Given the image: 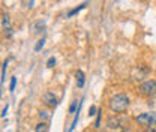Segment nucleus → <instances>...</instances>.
Here are the masks:
<instances>
[{"label": "nucleus", "mask_w": 156, "mask_h": 132, "mask_svg": "<svg viewBox=\"0 0 156 132\" xmlns=\"http://www.w3.org/2000/svg\"><path fill=\"white\" fill-rule=\"evenodd\" d=\"M42 102L47 108H54L57 105V98L53 92H45L44 96H42Z\"/></svg>", "instance_id": "obj_4"}, {"label": "nucleus", "mask_w": 156, "mask_h": 132, "mask_svg": "<svg viewBox=\"0 0 156 132\" xmlns=\"http://www.w3.org/2000/svg\"><path fill=\"white\" fill-rule=\"evenodd\" d=\"M3 33H5V36H6V38H12L14 30H12V27H8L6 30H3Z\"/></svg>", "instance_id": "obj_18"}, {"label": "nucleus", "mask_w": 156, "mask_h": 132, "mask_svg": "<svg viewBox=\"0 0 156 132\" xmlns=\"http://www.w3.org/2000/svg\"><path fill=\"white\" fill-rule=\"evenodd\" d=\"M78 107H80V102H78V101H72V104H71V107H69V114L77 113Z\"/></svg>", "instance_id": "obj_14"}, {"label": "nucleus", "mask_w": 156, "mask_h": 132, "mask_svg": "<svg viewBox=\"0 0 156 132\" xmlns=\"http://www.w3.org/2000/svg\"><path fill=\"white\" fill-rule=\"evenodd\" d=\"M8 65H9V60H5L3 62V66H2V84L5 83V77H6V69H8Z\"/></svg>", "instance_id": "obj_12"}, {"label": "nucleus", "mask_w": 156, "mask_h": 132, "mask_svg": "<svg viewBox=\"0 0 156 132\" xmlns=\"http://www.w3.org/2000/svg\"><path fill=\"white\" fill-rule=\"evenodd\" d=\"M8 108H9L8 105H6V107L3 108V113H2V117H6V114H8Z\"/></svg>", "instance_id": "obj_21"}, {"label": "nucleus", "mask_w": 156, "mask_h": 132, "mask_svg": "<svg viewBox=\"0 0 156 132\" xmlns=\"http://www.w3.org/2000/svg\"><path fill=\"white\" fill-rule=\"evenodd\" d=\"M136 132H143V131H136Z\"/></svg>", "instance_id": "obj_22"}, {"label": "nucleus", "mask_w": 156, "mask_h": 132, "mask_svg": "<svg viewBox=\"0 0 156 132\" xmlns=\"http://www.w3.org/2000/svg\"><path fill=\"white\" fill-rule=\"evenodd\" d=\"M50 131V125L48 122H39L35 126V132H48Z\"/></svg>", "instance_id": "obj_7"}, {"label": "nucleus", "mask_w": 156, "mask_h": 132, "mask_svg": "<svg viewBox=\"0 0 156 132\" xmlns=\"http://www.w3.org/2000/svg\"><path fill=\"white\" fill-rule=\"evenodd\" d=\"M86 6H87V2H84V3H81L80 6H77V8H74L72 11H69V12H68V18H71V17H74V15H77L78 12H80V11H83V9H84Z\"/></svg>", "instance_id": "obj_8"}, {"label": "nucleus", "mask_w": 156, "mask_h": 132, "mask_svg": "<svg viewBox=\"0 0 156 132\" xmlns=\"http://www.w3.org/2000/svg\"><path fill=\"white\" fill-rule=\"evenodd\" d=\"M98 110H99V108H98L96 105H92V107L89 108V117H93V116H96V114H98Z\"/></svg>", "instance_id": "obj_17"}, {"label": "nucleus", "mask_w": 156, "mask_h": 132, "mask_svg": "<svg viewBox=\"0 0 156 132\" xmlns=\"http://www.w3.org/2000/svg\"><path fill=\"white\" fill-rule=\"evenodd\" d=\"M107 128L110 129V131H119L120 128H122V122H120V119L117 117L116 114H113V116H110L108 119H107Z\"/></svg>", "instance_id": "obj_5"}, {"label": "nucleus", "mask_w": 156, "mask_h": 132, "mask_svg": "<svg viewBox=\"0 0 156 132\" xmlns=\"http://www.w3.org/2000/svg\"><path fill=\"white\" fill-rule=\"evenodd\" d=\"M101 120H102V108L98 110V114H96V120H95V128H101Z\"/></svg>", "instance_id": "obj_13"}, {"label": "nucleus", "mask_w": 156, "mask_h": 132, "mask_svg": "<svg viewBox=\"0 0 156 132\" xmlns=\"http://www.w3.org/2000/svg\"><path fill=\"white\" fill-rule=\"evenodd\" d=\"M44 45H45V39L42 38V39H39L38 42H36V45H35V51L38 53V51H41L42 48H44Z\"/></svg>", "instance_id": "obj_15"}, {"label": "nucleus", "mask_w": 156, "mask_h": 132, "mask_svg": "<svg viewBox=\"0 0 156 132\" xmlns=\"http://www.w3.org/2000/svg\"><path fill=\"white\" fill-rule=\"evenodd\" d=\"M32 29H33V33H41L45 29V23L44 21H38V23H35L32 26Z\"/></svg>", "instance_id": "obj_10"}, {"label": "nucleus", "mask_w": 156, "mask_h": 132, "mask_svg": "<svg viewBox=\"0 0 156 132\" xmlns=\"http://www.w3.org/2000/svg\"><path fill=\"white\" fill-rule=\"evenodd\" d=\"M56 63H57V62H56V59H54V57H50V59L47 60V68H50V69H51V68H54V66H56Z\"/></svg>", "instance_id": "obj_16"}, {"label": "nucleus", "mask_w": 156, "mask_h": 132, "mask_svg": "<svg viewBox=\"0 0 156 132\" xmlns=\"http://www.w3.org/2000/svg\"><path fill=\"white\" fill-rule=\"evenodd\" d=\"M9 26H11V18H9V15H8V14H2V29L6 30Z\"/></svg>", "instance_id": "obj_9"}, {"label": "nucleus", "mask_w": 156, "mask_h": 132, "mask_svg": "<svg viewBox=\"0 0 156 132\" xmlns=\"http://www.w3.org/2000/svg\"><path fill=\"white\" fill-rule=\"evenodd\" d=\"M143 132H156V125L155 126H149V128H146Z\"/></svg>", "instance_id": "obj_20"}, {"label": "nucleus", "mask_w": 156, "mask_h": 132, "mask_svg": "<svg viewBox=\"0 0 156 132\" xmlns=\"http://www.w3.org/2000/svg\"><path fill=\"white\" fill-rule=\"evenodd\" d=\"M15 86H17V78H15V77H12V78H11V86H9V90H11V92H14Z\"/></svg>", "instance_id": "obj_19"}, {"label": "nucleus", "mask_w": 156, "mask_h": 132, "mask_svg": "<svg viewBox=\"0 0 156 132\" xmlns=\"http://www.w3.org/2000/svg\"><path fill=\"white\" fill-rule=\"evenodd\" d=\"M75 78H77V86L81 89V87H84V84H86V75H84V72L81 71V69H78L77 72H75Z\"/></svg>", "instance_id": "obj_6"}, {"label": "nucleus", "mask_w": 156, "mask_h": 132, "mask_svg": "<svg viewBox=\"0 0 156 132\" xmlns=\"http://www.w3.org/2000/svg\"><path fill=\"white\" fill-rule=\"evenodd\" d=\"M50 120V111L48 110H41L39 111V122H48Z\"/></svg>", "instance_id": "obj_11"}, {"label": "nucleus", "mask_w": 156, "mask_h": 132, "mask_svg": "<svg viewBox=\"0 0 156 132\" xmlns=\"http://www.w3.org/2000/svg\"><path fill=\"white\" fill-rule=\"evenodd\" d=\"M135 123L141 128H149V126H155L156 125V113L152 111V113H141L135 116Z\"/></svg>", "instance_id": "obj_2"}, {"label": "nucleus", "mask_w": 156, "mask_h": 132, "mask_svg": "<svg viewBox=\"0 0 156 132\" xmlns=\"http://www.w3.org/2000/svg\"><path fill=\"white\" fill-rule=\"evenodd\" d=\"M108 108L116 114L125 113L129 108V98L126 93H116L110 98L108 101Z\"/></svg>", "instance_id": "obj_1"}, {"label": "nucleus", "mask_w": 156, "mask_h": 132, "mask_svg": "<svg viewBox=\"0 0 156 132\" xmlns=\"http://www.w3.org/2000/svg\"><path fill=\"white\" fill-rule=\"evenodd\" d=\"M138 92L141 96H146V98H150L156 93V80H146L140 84L138 87Z\"/></svg>", "instance_id": "obj_3"}]
</instances>
